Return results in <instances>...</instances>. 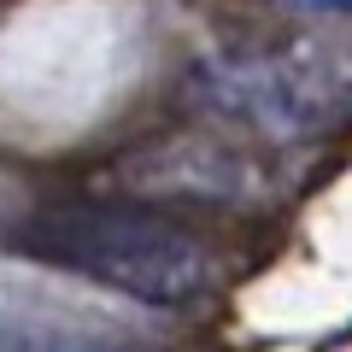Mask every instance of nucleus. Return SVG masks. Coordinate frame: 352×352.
Segmentation results:
<instances>
[{
	"label": "nucleus",
	"mask_w": 352,
	"mask_h": 352,
	"mask_svg": "<svg viewBox=\"0 0 352 352\" xmlns=\"http://www.w3.org/2000/svg\"><path fill=\"white\" fill-rule=\"evenodd\" d=\"M18 247L30 258L118 288L141 305H200L223 282V258L194 223L141 200H59L41 206Z\"/></svg>",
	"instance_id": "obj_1"
},
{
	"label": "nucleus",
	"mask_w": 352,
	"mask_h": 352,
	"mask_svg": "<svg viewBox=\"0 0 352 352\" xmlns=\"http://www.w3.org/2000/svg\"><path fill=\"white\" fill-rule=\"evenodd\" d=\"M188 100L217 124L305 141L352 124V47L323 36L247 41L194 65Z\"/></svg>",
	"instance_id": "obj_2"
},
{
	"label": "nucleus",
	"mask_w": 352,
	"mask_h": 352,
	"mask_svg": "<svg viewBox=\"0 0 352 352\" xmlns=\"http://www.w3.org/2000/svg\"><path fill=\"white\" fill-rule=\"evenodd\" d=\"M0 352H147L124 335H100V329H71V323H18L0 329Z\"/></svg>",
	"instance_id": "obj_3"
},
{
	"label": "nucleus",
	"mask_w": 352,
	"mask_h": 352,
	"mask_svg": "<svg viewBox=\"0 0 352 352\" xmlns=\"http://www.w3.org/2000/svg\"><path fill=\"white\" fill-rule=\"evenodd\" d=\"M288 12H311V18H352V0H276Z\"/></svg>",
	"instance_id": "obj_4"
}]
</instances>
